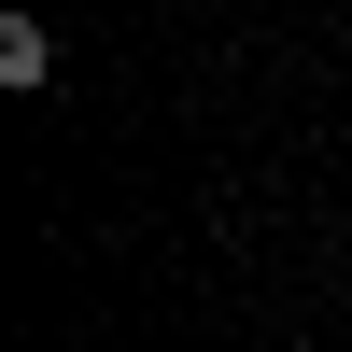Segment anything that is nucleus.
<instances>
[{
	"mask_svg": "<svg viewBox=\"0 0 352 352\" xmlns=\"http://www.w3.org/2000/svg\"><path fill=\"white\" fill-rule=\"evenodd\" d=\"M43 71H56V43H43V28L14 14V28H0V85H43Z\"/></svg>",
	"mask_w": 352,
	"mask_h": 352,
	"instance_id": "nucleus-1",
	"label": "nucleus"
}]
</instances>
